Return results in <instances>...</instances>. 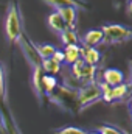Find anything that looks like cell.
Here are the masks:
<instances>
[{
  "mask_svg": "<svg viewBox=\"0 0 132 134\" xmlns=\"http://www.w3.org/2000/svg\"><path fill=\"white\" fill-rule=\"evenodd\" d=\"M5 33L9 44L17 45L20 39L23 37V17L20 11V5L17 0H11L8 5L6 11V19H5Z\"/></svg>",
  "mask_w": 132,
  "mask_h": 134,
  "instance_id": "1",
  "label": "cell"
},
{
  "mask_svg": "<svg viewBox=\"0 0 132 134\" xmlns=\"http://www.w3.org/2000/svg\"><path fill=\"white\" fill-rule=\"evenodd\" d=\"M48 98L55 104H58L61 109H64L70 114H76V111H79L78 109V91L75 89L58 84L56 89L51 94H48Z\"/></svg>",
  "mask_w": 132,
  "mask_h": 134,
  "instance_id": "2",
  "label": "cell"
},
{
  "mask_svg": "<svg viewBox=\"0 0 132 134\" xmlns=\"http://www.w3.org/2000/svg\"><path fill=\"white\" fill-rule=\"evenodd\" d=\"M99 100H101V89H99L98 81L87 83L78 89V109L79 111L87 109L89 106L98 103Z\"/></svg>",
  "mask_w": 132,
  "mask_h": 134,
  "instance_id": "3",
  "label": "cell"
},
{
  "mask_svg": "<svg viewBox=\"0 0 132 134\" xmlns=\"http://www.w3.org/2000/svg\"><path fill=\"white\" fill-rule=\"evenodd\" d=\"M104 36V42L107 44H123L126 41H129L132 37V31L124 27V25H118V24H110V25H103L99 28Z\"/></svg>",
  "mask_w": 132,
  "mask_h": 134,
  "instance_id": "4",
  "label": "cell"
},
{
  "mask_svg": "<svg viewBox=\"0 0 132 134\" xmlns=\"http://www.w3.org/2000/svg\"><path fill=\"white\" fill-rule=\"evenodd\" d=\"M70 75H71L81 86H84V84H87V83L95 81L97 67L86 64L82 59H78L75 64H71V72H70Z\"/></svg>",
  "mask_w": 132,
  "mask_h": 134,
  "instance_id": "5",
  "label": "cell"
},
{
  "mask_svg": "<svg viewBox=\"0 0 132 134\" xmlns=\"http://www.w3.org/2000/svg\"><path fill=\"white\" fill-rule=\"evenodd\" d=\"M19 45H20V48H22V52H23L25 58H27V59H28V63L31 64V67H36V66H40V64H42V59L39 58V55H37V52H36L34 44L31 42V39H30L27 34H23V37L20 39Z\"/></svg>",
  "mask_w": 132,
  "mask_h": 134,
  "instance_id": "6",
  "label": "cell"
},
{
  "mask_svg": "<svg viewBox=\"0 0 132 134\" xmlns=\"http://www.w3.org/2000/svg\"><path fill=\"white\" fill-rule=\"evenodd\" d=\"M42 2H45L48 6L55 9H62V8H75V9H82V11L90 9V5L86 0H42Z\"/></svg>",
  "mask_w": 132,
  "mask_h": 134,
  "instance_id": "7",
  "label": "cell"
},
{
  "mask_svg": "<svg viewBox=\"0 0 132 134\" xmlns=\"http://www.w3.org/2000/svg\"><path fill=\"white\" fill-rule=\"evenodd\" d=\"M44 70L40 66L33 67V75H31V80H33V89L36 92V97L39 98L40 103H44V98H48L47 94H45V89H44Z\"/></svg>",
  "mask_w": 132,
  "mask_h": 134,
  "instance_id": "8",
  "label": "cell"
},
{
  "mask_svg": "<svg viewBox=\"0 0 132 134\" xmlns=\"http://www.w3.org/2000/svg\"><path fill=\"white\" fill-rule=\"evenodd\" d=\"M103 83L107 84L109 87H115V86L124 83V73L120 69H115V67L106 69L103 72Z\"/></svg>",
  "mask_w": 132,
  "mask_h": 134,
  "instance_id": "9",
  "label": "cell"
},
{
  "mask_svg": "<svg viewBox=\"0 0 132 134\" xmlns=\"http://www.w3.org/2000/svg\"><path fill=\"white\" fill-rule=\"evenodd\" d=\"M81 59L89 66L97 67L101 63V53L99 50L92 47H81Z\"/></svg>",
  "mask_w": 132,
  "mask_h": 134,
  "instance_id": "10",
  "label": "cell"
},
{
  "mask_svg": "<svg viewBox=\"0 0 132 134\" xmlns=\"http://www.w3.org/2000/svg\"><path fill=\"white\" fill-rule=\"evenodd\" d=\"M59 16L62 17L64 24L68 30H75L76 28V24H78V9L75 8H62V9H58Z\"/></svg>",
  "mask_w": 132,
  "mask_h": 134,
  "instance_id": "11",
  "label": "cell"
},
{
  "mask_svg": "<svg viewBox=\"0 0 132 134\" xmlns=\"http://www.w3.org/2000/svg\"><path fill=\"white\" fill-rule=\"evenodd\" d=\"M129 94H131V86L128 83H121L115 87H110V103L126 100L129 98Z\"/></svg>",
  "mask_w": 132,
  "mask_h": 134,
  "instance_id": "12",
  "label": "cell"
},
{
  "mask_svg": "<svg viewBox=\"0 0 132 134\" xmlns=\"http://www.w3.org/2000/svg\"><path fill=\"white\" fill-rule=\"evenodd\" d=\"M101 42H104V36L103 31L97 28V30H89L82 37V47H92L95 48L97 45H99Z\"/></svg>",
  "mask_w": 132,
  "mask_h": 134,
  "instance_id": "13",
  "label": "cell"
},
{
  "mask_svg": "<svg viewBox=\"0 0 132 134\" xmlns=\"http://www.w3.org/2000/svg\"><path fill=\"white\" fill-rule=\"evenodd\" d=\"M64 53V63L67 64H75L78 59H81V47L79 45H67L62 50Z\"/></svg>",
  "mask_w": 132,
  "mask_h": 134,
  "instance_id": "14",
  "label": "cell"
},
{
  "mask_svg": "<svg viewBox=\"0 0 132 134\" xmlns=\"http://www.w3.org/2000/svg\"><path fill=\"white\" fill-rule=\"evenodd\" d=\"M47 22H48V27H50L53 31H56V33H62L64 30H67L65 24H64V20H62V17L59 16L58 11L51 13V14L48 16V19H47Z\"/></svg>",
  "mask_w": 132,
  "mask_h": 134,
  "instance_id": "15",
  "label": "cell"
},
{
  "mask_svg": "<svg viewBox=\"0 0 132 134\" xmlns=\"http://www.w3.org/2000/svg\"><path fill=\"white\" fill-rule=\"evenodd\" d=\"M34 47H36V52H37V55L42 61L50 59L55 55V52L58 50L55 45H50V44H34Z\"/></svg>",
  "mask_w": 132,
  "mask_h": 134,
  "instance_id": "16",
  "label": "cell"
},
{
  "mask_svg": "<svg viewBox=\"0 0 132 134\" xmlns=\"http://www.w3.org/2000/svg\"><path fill=\"white\" fill-rule=\"evenodd\" d=\"M42 70H44V73L45 75H53V76H56L59 72H61V64H58L56 61H53L51 58L50 59H44L42 61Z\"/></svg>",
  "mask_w": 132,
  "mask_h": 134,
  "instance_id": "17",
  "label": "cell"
},
{
  "mask_svg": "<svg viewBox=\"0 0 132 134\" xmlns=\"http://www.w3.org/2000/svg\"><path fill=\"white\" fill-rule=\"evenodd\" d=\"M61 42L64 44V45H79V37H78V34L75 30H64L62 33H61Z\"/></svg>",
  "mask_w": 132,
  "mask_h": 134,
  "instance_id": "18",
  "label": "cell"
},
{
  "mask_svg": "<svg viewBox=\"0 0 132 134\" xmlns=\"http://www.w3.org/2000/svg\"><path fill=\"white\" fill-rule=\"evenodd\" d=\"M56 86H58L56 76H53V75H45V76H44V89H45L47 97H48V94H51V92L56 89Z\"/></svg>",
  "mask_w": 132,
  "mask_h": 134,
  "instance_id": "19",
  "label": "cell"
},
{
  "mask_svg": "<svg viewBox=\"0 0 132 134\" xmlns=\"http://www.w3.org/2000/svg\"><path fill=\"white\" fill-rule=\"evenodd\" d=\"M98 133L99 134H128L126 131L113 126V125H99L98 126Z\"/></svg>",
  "mask_w": 132,
  "mask_h": 134,
  "instance_id": "20",
  "label": "cell"
},
{
  "mask_svg": "<svg viewBox=\"0 0 132 134\" xmlns=\"http://www.w3.org/2000/svg\"><path fill=\"white\" fill-rule=\"evenodd\" d=\"M56 134H86V131H82L81 128H76V126H65V128H61L59 131H56Z\"/></svg>",
  "mask_w": 132,
  "mask_h": 134,
  "instance_id": "21",
  "label": "cell"
},
{
  "mask_svg": "<svg viewBox=\"0 0 132 134\" xmlns=\"http://www.w3.org/2000/svg\"><path fill=\"white\" fill-rule=\"evenodd\" d=\"M51 59L56 61L58 64H62V63H64V53H62V50H56L55 55L51 56Z\"/></svg>",
  "mask_w": 132,
  "mask_h": 134,
  "instance_id": "22",
  "label": "cell"
},
{
  "mask_svg": "<svg viewBox=\"0 0 132 134\" xmlns=\"http://www.w3.org/2000/svg\"><path fill=\"white\" fill-rule=\"evenodd\" d=\"M86 134H99L98 131H97V133H95V131H93V133H86Z\"/></svg>",
  "mask_w": 132,
  "mask_h": 134,
  "instance_id": "23",
  "label": "cell"
}]
</instances>
